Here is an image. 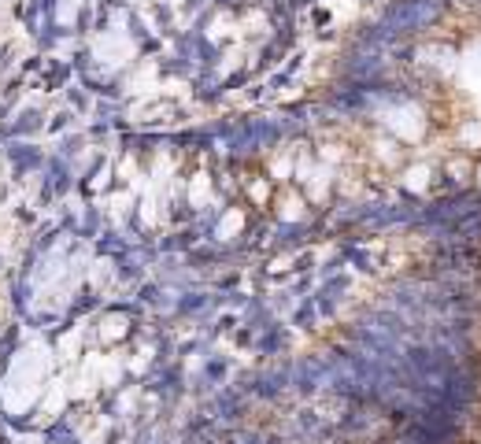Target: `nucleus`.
Masks as SVG:
<instances>
[{"label":"nucleus","mask_w":481,"mask_h":444,"mask_svg":"<svg viewBox=\"0 0 481 444\" xmlns=\"http://www.w3.org/2000/svg\"><path fill=\"white\" fill-rule=\"evenodd\" d=\"M141 444H155V440H141Z\"/></svg>","instance_id":"obj_7"},{"label":"nucleus","mask_w":481,"mask_h":444,"mask_svg":"<svg viewBox=\"0 0 481 444\" xmlns=\"http://www.w3.org/2000/svg\"><path fill=\"white\" fill-rule=\"evenodd\" d=\"M215 411H218V419L223 422H237V419H244V396L233 393V389H226V393H218Z\"/></svg>","instance_id":"obj_1"},{"label":"nucleus","mask_w":481,"mask_h":444,"mask_svg":"<svg viewBox=\"0 0 481 444\" xmlns=\"http://www.w3.org/2000/svg\"><path fill=\"white\" fill-rule=\"evenodd\" d=\"M0 444H11V440H8V437H4V433H0Z\"/></svg>","instance_id":"obj_6"},{"label":"nucleus","mask_w":481,"mask_h":444,"mask_svg":"<svg viewBox=\"0 0 481 444\" xmlns=\"http://www.w3.org/2000/svg\"><path fill=\"white\" fill-rule=\"evenodd\" d=\"M8 160L19 167V171H26V167H41V152H37L34 145H11L8 148Z\"/></svg>","instance_id":"obj_2"},{"label":"nucleus","mask_w":481,"mask_h":444,"mask_svg":"<svg viewBox=\"0 0 481 444\" xmlns=\"http://www.w3.org/2000/svg\"><path fill=\"white\" fill-rule=\"evenodd\" d=\"M45 444H78V437L71 433L67 422H56V426H52L48 433H45Z\"/></svg>","instance_id":"obj_3"},{"label":"nucleus","mask_w":481,"mask_h":444,"mask_svg":"<svg viewBox=\"0 0 481 444\" xmlns=\"http://www.w3.org/2000/svg\"><path fill=\"white\" fill-rule=\"evenodd\" d=\"M204 374H207V385H215L218 377L226 374V363H223V359H211V363H207V370H204Z\"/></svg>","instance_id":"obj_5"},{"label":"nucleus","mask_w":481,"mask_h":444,"mask_svg":"<svg viewBox=\"0 0 481 444\" xmlns=\"http://www.w3.org/2000/svg\"><path fill=\"white\" fill-rule=\"evenodd\" d=\"M41 126V115L37 111H26V115H19V123L11 126V134H26V130H37Z\"/></svg>","instance_id":"obj_4"}]
</instances>
